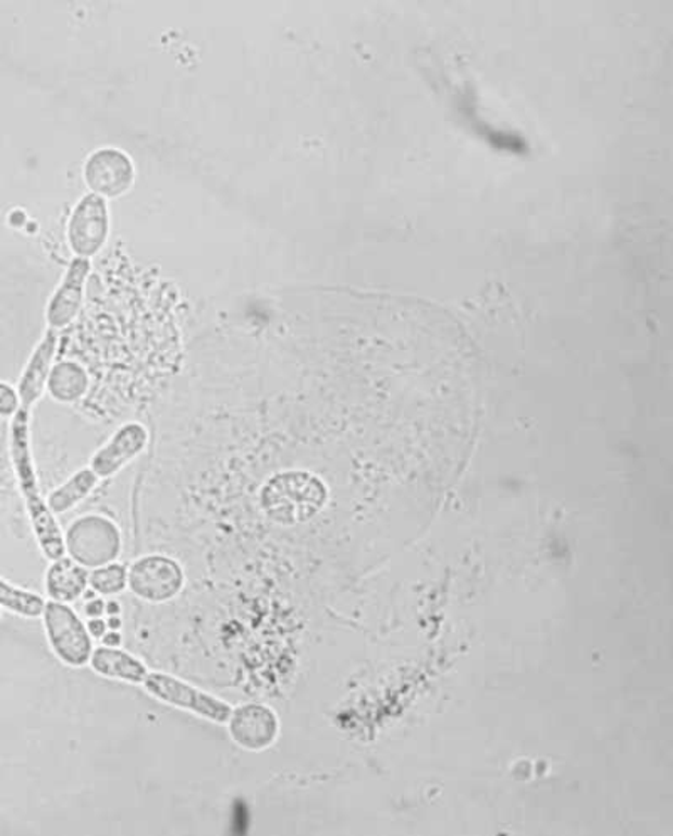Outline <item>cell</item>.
Instances as JSON below:
<instances>
[{
    "label": "cell",
    "mask_w": 673,
    "mask_h": 836,
    "mask_svg": "<svg viewBox=\"0 0 673 836\" xmlns=\"http://www.w3.org/2000/svg\"><path fill=\"white\" fill-rule=\"evenodd\" d=\"M9 450H11L15 480L26 504L27 517H29L37 546L46 559H61L66 556L63 529L49 509L48 501L42 497L41 488H39L33 448H30V411L24 408H21L12 417Z\"/></svg>",
    "instance_id": "obj_1"
},
{
    "label": "cell",
    "mask_w": 673,
    "mask_h": 836,
    "mask_svg": "<svg viewBox=\"0 0 673 836\" xmlns=\"http://www.w3.org/2000/svg\"><path fill=\"white\" fill-rule=\"evenodd\" d=\"M64 547L71 559L88 569L115 562L123 549L122 531L115 520L101 513L76 517L64 532Z\"/></svg>",
    "instance_id": "obj_2"
},
{
    "label": "cell",
    "mask_w": 673,
    "mask_h": 836,
    "mask_svg": "<svg viewBox=\"0 0 673 836\" xmlns=\"http://www.w3.org/2000/svg\"><path fill=\"white\" fill-rule=\"evenodd\" d=\"M142 687L148 696H152L160 704L189 712L216 726H227L233 711V707L219 696L197 689L193 683L166 671H148Z\"/></svg>",
    "instance_id": "obj_3"
},
{
    "label": "cell",
    "mask_w": 673,
    "mask_h": 836,
    "mask_svg": "<svg viewBox=\"0 0 673 836\" xmlns=\"http://www.w3.org/2000/svg\"><path fill=\"white\" fill-rule=\"evenodd\" d=\"M41 618L49 649L56 658L66 667H86L95 643L78 613L64 603L48 601Z\"/></svg>",
    "instance_id": "obj_4"
},
{
    "label": "cell",
    "mask_w": 673,
    "mask_h": 836,
    "mask_svg": "<svg viewBox=\"0 0 673 836\" xmlns=\"http://www.w3.org/2000/svg\"><path fill=\"white\" fill-rule=\"evenodd\" d=\"M185 586L182 564L166 554L138 557L129 568V590L145 603L166 605L181 596Z\"/></svg>",
    "instance_id": "obj_5"
},
{
    "label": "cell",
    "mask_w": 673,
    "mask_h": 836,
    "mask_svg": "<svg viewBox=\"0 0 673 836\" xmlns=\"http://www.w3.org/2000/svg\"><path fill=\"white\" fill-rule=\"evenodd\" d=\"M110 237V210L107 201L86 194L71 210L66 225V241L76 258L97 256Z\"/></svg>",
    "instance_id": "obj_6"
},
{
    "label": "cell",
    "mask_w": 673,
    "mask_h": 836,
    "mask_svg": "<svg viewBox=\"0 0 673 836\" xmlns=\"http://www.w3.org/2000/svg\"><path fill=\"white\" fill-rule=\"evenodd\" d=\"M227 729L237 748L248 752H264L277 744L280 717L268 704L245 702L233 707Z\"/></svg>",
    "instance_id": "obj_7"
},
{
    "label": "cell",
    "mask_w": 673,
    "mask_h": 836,
    "mask_svg": "<svg viewBox=\"0 0 673 836\" xmlns=\"http://www.w3.org/2000/svg\"><path fill=\"white\" fill-rule=\"evenodd\" d=\"M83 179L95 196L103 197L105 201L117 199L125 196L134 185V162L120 148H98L86 159Z\"/></svg>",
    "instance_id": "obj_8"
},
{
    "label": "cell",
    "mask_w": 673,
    "mask_h": 836,
    "mask_svg": "<svg viewBox=\"0 0 673 836\" xmlns=\"http://www.w3.org/2000/svg\"><path fill=\"white\" fill-rule=\"evenodd\" d=\"M148 445L147 427L137 421L122 424L113 435L89 458V469L100 480L119 475L132 461L137 460Z\"/></svg>",
    "instance_id": "obj_9"
},
{
    "label": "cell",
    "mask_w": 673,
    "mask_h": 836,
    "mask_svg": "<svg viewBox=\"0 0 673 836\" xmlns=\"http://www.w3.org/2000/svg\"><path fill=\"white\" fill-rule=\"evenodd\" d=\"M89 271H91L89 259L74 258L70 263L60 287L56 288L46 308V322L49 328L61 330L76 320L85 300Z\"/></svg>",
    "instance_id": "obj_10"
},
{
    "label": "cell",
    "mask_w": 673,
    "mask_h": 836,
    "mask_svg": "<svg viewBox=\"0 0 673 836\" xmlns=\"http://www.w3.org/2000/svg\"><path fill=\"white\" fill-rule=\"evenodd\" d=\"M56 349H58V332L48 328L41 342L37 343L36 349H34L33 355L27 361L21 379H19L17 395L21 399V408L24 410H33V405L45 395Z\"/></svg>",
    "instance_id": "obj_11"
},
{
    "label": "cell",
    "mask_w": 673,
    "mask_h": 836,
    "mask_svg": "<svg viewBox=\"0 0 673 836\" xmlns=\"http://www.w3.org/2000/svg\"><path fill=\"white\" fill-rule=\"evenodd\" d=\"M89 668L98 677L113 680V682L129 683V686H142L148 675L147 665L134 653L110 646H95L89 656Z\"/></svg>",
    "instance_id": "obj_12"
},
{
    "label": "cell",
    "mask_w": 673,
    "mask_h": 836,
    "mask_svg": "<svg viewBox=\"0 0 673 836\" xmlns=\"http://www.w3.org/2000/svg\"><path fill=\"white\" fill-rule=\"evenodd\" d=\"M89 587V571L70 556L51 560L45 574V590L49 599L73 605L82 599Z\"/></svg>",
    "instance_id": "obj_13"
},
{
    "label": "cell",
    "mask_w": 673,
    "mask_h": 836,
    "mask_svg": "<svg viewBox=\"0 0 673 836\" xmlns=\"http://www.w3.org/2000/svg\"><path fill=\"white\" fill-rule=\"evenodd\" d=\"M89 389V376L83 365L63 361L52 365L46 391L60 404H74L85 398Z\"/></svg>",
    "instance_id": "obj_14"
},
{
    "label": "cell",
    "mask_w": 673,
    "mask_h": 836,
    "mask_svg": "<svg viewBox=\"0 0 673 836\" xmlns=\"http://www.w3.org/2000/svg\"><path fill=\"white\" fill-rule=\"evenodd\" d=\"M98 478L89 467L78 470L73 473L66 482L61 483L60 487H56L51 494L48 495L46 501H48L49 509L54 516H63V513L71 512L76 505L82 504L95 488H97Z\"/></svg>",
    "instance_id": "obj_15"
},
{
    "label": "cell",
    "mask_w": 673,
    "mask_h": 836,
    "mask_svg": "<svg viewBox=\"0 0 673 836\" xmlns=\"http://www.w3.org/2000/svg\"><path fill=\"white\" fill-rule=\"evenodd\" d=\"M45 597L0 578V608L21 618L36 619L45 611Z\"/></svg>",
    "instance_id": "obj_16"
},
{
    "label": "cell",
    "mask_w": 673,
    "mask_h": 836,
    "mask_svg": "<svg viewBox=\"0 0 673 836\" xmlns=\"http://www.w3.org/2000/svg\"><path fill=\"white\" fill-rule=\"evenodd\" d=\"M89 590L98 596H120L129 590V568L122 562H110L89 572Z\"/></svg>",
    "instance_id": "obj_17"
},
{
    "label": "cell",
    "mask_w": 673,
    "mask_h": 836,
    "mask_svg": "<svg viewBox=\"0 0 673 836\" xmlns=\"http://www.w3.org/2000/svg\"><path fill=\"white\" fill-rule=\"evenodd\" d=\"M21 410V399L17 389L9 384L0 383V417H14Z\"/></svg>",
    "instance_id": "obj_18"
},
{
    "label": "cell",
    "mask_w": 673,
    "mask_h": 836,
    "mask_svg": "<svg viewBox=\"0 0 673 836\" xmlns=\"http://www.w3.org/2000/svg\"><path fill=\"white\" fill-rule=\"evenodd\" d=\"M105 605H107V601H105L103 597H93V599L86 601L83 613H85V616L88 619L103 618Z\"/></svg>",
    "instance_id": "obj_19"
},
{
    "label": "cell",
    "mask_w": 673,
    "mask_h": 836,
    "mask_svg": "<svg viewBox=\"0 0 673 836\" xmlns=\"http://www.w3.org/2000/svg\"><path fill=\"white\" fill-rule=\"evenodd\" d=\"M86 628H88L89 634H91L93 640H101V637H103V634L107 633L108 631L107 619H103V618L88 619V623H86Z\"/></svg>",
    "instance_id": "obj_20"
},
{
    "label": "cell",
    "mask_w": 673,
    "mask_h": 836,
    "mask_svg": "<svg viewBox=\"0 0 673 836\" xmlns=\"http://www.w3.org/2000/svg\"><path fill=\"white\" fill-rule=\"evenodd\" d=\"M101 645L110 646V649H120L123 645V637L120 631L108 630L107 633L101 637Z\"/></svg>",
    "instance_id": "obj_21"
},
{
    "label": "cell",
    "mask_w": 673,
    "mask_h": 836,
    "mask_svg": "<svg viewBox=\"0 0 673 836\" xmlns=\"http://www.w3.org/2000/svg\"><path fill=\"white\" fill-rule=\"evenodd\" d=\"M105 615L107 616L122 615V605H120L119 601H115V599L107 601V605H105Z\"/></svg>",
    "instance_id": "obj_22"
},
{
    "label": "cell",
    "mask_w": 673,
    "mask_h": 836,
    "mask_svg": "<svg viewBox=\"0 0 673 836\" xmlns=\"http://www.w3.org/2000/svg\"><path fill=\"white\" fill-rule=\"evenodd\" d=\"M108 630L120 631L123 627L122 616H108L107 619Z\"/></svg>",
    "instance_id": "obj_23"
},
{
    "label": "cell",
    "mask_w": 673,
    "mask_h": 836,
    "mask_svg": "<svg viewBox=\"0 0 673 836\" xmlns=\"http://www.w3.org/2000/svg\"><path fill=\"white\" fill-rule=\"evenodd\" d=\"M0 616H2V608H0Z\"/></svg>",
    "instance_id": "obj_24"
}]
</instances>
